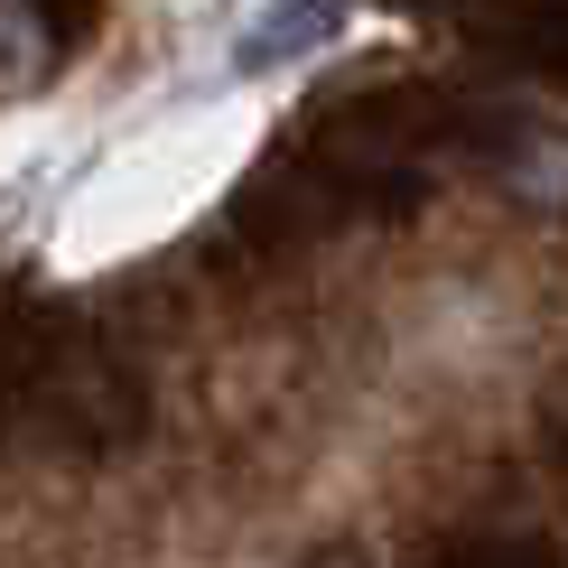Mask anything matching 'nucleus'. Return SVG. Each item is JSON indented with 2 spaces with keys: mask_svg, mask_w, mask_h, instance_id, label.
I'll list each match as a JSON object with an SVG mask.
<instances>
[{
  "mask_svg": "<svg viewBox=\"0 0 568 568\" xmlns=\"http://www.w3.org/2000/svg\"><path fill=\"white\" fill-rule=\"evenodd\" d=\"M504 186L540 215H559L568 205V140H523V150H504Z\"/></svg>",
  "mask_w": 568,
  "mask_h": 568,
  "instance_id": "obj_3",
  "label": "nucleus"
},
{
  "mask_svg": "<svg viewBox=\"0 0 568 568\" xmlns=\"http://www.w3.org/2000/svg\"><path fill=\"white\" fill-rule=\"evenodd\" d=\"M354 19V0H262V10L243 19V38H233V75H280V65L317 57V47H336Z\"/></svg>",
  "mask_w": 568,
  "mask_h": 568,
  "instance_id": "obj_1",
  "label": "nucleus"
},
{
  "mask_svg": "<svg viewBox=\"0 0 568 568\" xmlns=\"http://www.w3.org/2000/svg\"><path fill=\"white\" fill-rule=\"evenodd\" d=\"M57 75V29L38 0H0V93H29Z\"/></svg>",
  "mask_w": 568,
  "mask_h": 568,
  "instance_id": "obj_2",
  "label": "nucleus"
}]
</instances>
